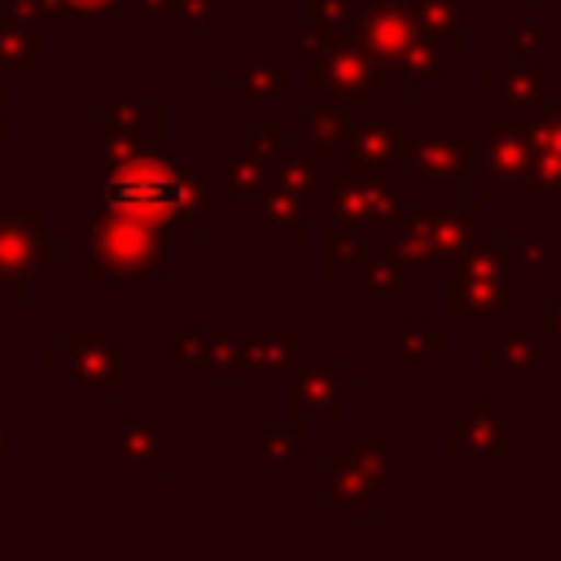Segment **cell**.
<instances>
[{
    "label": "cell",
    "instance_id": "11",
    "mask_svg": "<svg viewBox=\"0 0 561 561\" xmlns=\"http://www.w3.org/2000/svg\"><path fill=\"white\" fill-rule=\"evenodd\" d=\"M302 70V96L307 101H377L386 96V70L373 61V53L351 35L324 44Z\"/></svg>",
    "mask_w": 561,
    "mask_h": 561
},
{
    "label": "cell",
    "instance_id": "17",
    "mask_svg": "<svg viewBox=\"0 0 561 561\" xmlns=\"http://www.w3.org/2000/svg\"><path fill=\"white\" fill-rule=\"evenodd\" d=\"M526 430L495 403H482V399H469L460 408L456 421H447L443 430V460L447 465H460V460H495L508 443H522Z\"/></svg>",
    "mask_w": 561,
    "mask_h": 561
},
{
    "label": "cell",
    "instance_id": "31",
    "mask_svg": "<svg viewBox=\"0 0 561 561\" xmlns=\"http://www.w3.org/2000/svg\"><path fill=\"white\" fill-rule=\"evenodd\" d=\"M351 456L359 460V469L368 473V482L377 486V495L386 504H399L403 500L408 473H403V443L399 438H364V443L351 447Z\"/></svg>",
    "mask_w": 561,
    "mask_h": 561
},
{
    "label": "cell",
    "instance_id": "5",
    "mask_svg": "<svg viewBox=\"0 0 561 561\" xmlns=\"http://www.w3.org/2000/svg\"><path fill=\"white\" fill-rule=\"evenodd\" d=\"M482 123H451V118H421L399 123L394 171L416 184L425 197H451L473 180V149Z\"/></svg>",
    "mask_w": 561,
    "mask_h": 561
},
{
    "label": "cell",
    "instance_id": "45",
    "mask_svg": "<svg viewBox=\"0 0 561 561\" xmlns=\"http://www.w3.org/2000/svg\"><path fill=\"white\" fill-rule=\"evenodd\" d=\"M557 70H561V61H557Z\"/></svg>",
    "mask_w": 561,
    "mask_h": 561
},
{
    "label": "cell",
    "instance_id": "27",
    "mask_svg": "<svg viewBox=\"0 0 561 561\" xmlns=\"http://www.w3.org/2000/svg\"><path fill=\"white\" fill-rule=\"evenodd\" d=\"M241 456L263 465V473L272 482H298L307 473V465H302V421L285 416L280 425H267L259 438H250L241 447Z\"/></svg>",
    "mask_w": 561,
    "mask_h": 561
},
{
    "label": "cell",
    "instance_id": "4",
    "mask_svg": "<svg viewBox=\"0 0 561 561\" xmlns=\"http://www.w3.org/2000/svg\"><path fill=\"white\" fill-rule=\"evenodd\" d=\"M486 215L478 202H465L460 193L451 197H416L394 210V219L381 228V250L399 259L408 280H443L451 263L473 245L482 232Z\"/></svg>",
    "mask_w": 561,
    "mask_h": 561
},
{
    "label": "cell",
    "instance_id": "37",
    "mask_svg": "<svg viewBox=\"0 0 561 561\" xmlns=\"http://www.w3.org/2000/svg\"><path fill=\"white\" fill-rule=\"evenodd\" d=\"M118 0H48V18H114Z\"/></svg>",
    "mask_w": 561,
    "mask_h": 561
},
{
    "label": "cell",
    "instance_id": "18",
    "mask_svg": "<svg viewBox=\"0 0 561 561\" xmlns=\"http://www.w3.org/2000/svg\"><path fill=\"white\" fill-rule=\"evenodd\" d=\"M245 377H285L298 359L324 355V342L307 337L302 320H245Z\"/></svg>",
    "mask_w": 561,
    "mask_h": 561
},
{
    "label": "cell",
    "instance_id": "34",
    "mask_svg": "<svg viewBox=\"0 0 561 561\" xmlns=\"http://www.w3.org/2000/svg\"><path fill=\"white\" fill-rule=\"evenodd\" d=\"M355 285L368 294V298H399L408 289V272L399 267L394 254H386L381 245L373 250V259L364 263V272L355 276Z\"/></svg>",
    "mask_w": 561,
    "mask_h": 561
},
{
    "label": "cell",
    "instance_id": "9",
    "mask_svg": "<svg viewBox=\"0 0 561 561\" xmlns=\"http://www.w3.org/2000/svg\"><path fill=\"white\" fill-rule=\"evenodd\" d=\"M167 355L180 364L184 381H241L245 377V333L237 320H210V324H184L167 320L162 324Z\"/></svg>",
    "mask_w": 561,
    "mask_h": 561
},
{
    "label": "cell",
    "instance_id": "6",
    "mask_svg": "<svg viewBox=\"0 0 561 561\" xmlns=\"http://www.w3.org/2000/svg\"><path fill=\"white\" fill-rule=\"evenodd\" d=\"M167 259V237L140 224L127 210L114 206H88L83 224V280L105 285H131V280H158Z\"/></svg>",
    "mask_w": 561,
    "mask_h": 561
},
{
    "label": "cell",
    "instance_id": "1",
    "mask_svg": "<svg viewBox=\"0 0 561 561\" xmlns=\"http://www.w3.org/2000/svg\"><path fill=\"white\" fill-rule=\"evenodd\" d=\"M105 206L136 215L167 241H202L228 210L219 162H171L162 149H140L105 180Z\"/></svg>",
    "mask_w": 561,
    "mask_h": 561
},
{
    "label": "cell",
    "instance_id": "15",
    "mask_svg": "<svg viewBox=\"0 0 561 561\" xmlns=\"http://www.w3.org/2000/svg\"><path fill=\"white\" fill-rule=\"evenodd\" d=\"M101 447L105 456L131 478V482H158L167 473V430L158 421H149L140 399L123 403L118 421H105L101 430Z\"/></svg>",
    "mask_w": 561,
    "mask_h": 561
},
{
    "label": "cell",
    "instance_id": "28",
    "mask_svg": "<svg viewBox=\"0 0 561 561\" xmlns=\"http://www.w3.org/2000/svg\"><path fill=\"white\" fill-rule=\"evenodd\" d=\"M320 228H324V263H320L324 280L329 285H351L364 272V263L373 259V250L381 245V237H368V232L346 228L337 219H320Z\"/></svg>",
    "mask_w": 561,
    "mask_h": 561
},
{
    "label": "cell",
    "instance_id": "7",
    "mask_svg": "<svg viewBox=\"0 0 561 561\" xmlns=\"http://www.w3.org/2000/svg\"><path fill=\"white\" fill-rule=\"evenodd\" d=\"M324 193H329V171L316 158H307L302 149H294L276 162L272 188L245 210V219L259 224L267 241L289 245V241H302L311 224H320Z\"/></svg>",
    "mask_w": 561,
    "mask_h": 561
},
{
    "label": "cell",
    "instance_id": "33",
    "mask_svg": "<svg viewBox=\"0 0 561 561\" xmlns=\"http://www.w3.org/2000/svg\"><path fill=\"white\" fill-rule=\"evenodd\" d=\"M359 4L364 0H302V22L320 39H351L359 26Z\"/></svg>",
    "mask_w": 561,
    "mask_h": 561
},
{
    "label": "cell",
    "instance_id": "25",
    "mask_svg": "<svg viewBox=\"0 0 561 561\" xmlns=\"http://www.w3.org/2000/svg\"><path fill=\"white\" fill-rule=\"evenodd\" d=\"M399 123H403V101L377 96L373 110H368V114L359 118V127L351 131L342 162H355V167H394Z\"/></svg>",
    "mask_w": 561,
    "mask_h": 561
},
{
    "label": "cell",
    "instance_id": "39",
    "mask_svg": "<svg viewBox=\"0 0 561 561\" xmlns=\"http://www.w3.org/2000/svg\"><path fill=\"white\" fill-rule=\"evenodd\" d=\"M0 9H13V13H26V18H44L48 22V0H0Z\"/></svg>",
    "mask_w": 561,
    "mask_h": 561
},
{
    "label": "cell",
    "instance_id": "30",
    "mask_svg": "<svg viewBox=\"0 0 561 561\" xmlns=\"http://www.w3.org/2000/svg\"><path fill=\"white\" fill-rule=\"evenodd\" d=\"M140 149H153V145H145L140 136H131V131H123V127H110L105 118H92V123L83 127V180L101 184L118 162H127V158L140 153Z\"/></svg>",
    "mask_w": 561,
    "mask_h": 561
},
{
    "label": "cell",
    "instance_id": "24",
    "mask_svg": "<svg viewBox=\"0 0 561 561\" xmlns=\"http://www.w3.org/2000/svg\"><path fill=\"white\" fill-rule=\"evenodd\" d=\"M482 18H486V9L473 0H412L416 35H425L447 57V66H456L465 57V31L478 26Z\"/></svg>",
    "mask_w": 561,
    "mask_h": 561
},
{
    "label": "cell",
    "instance_id": "32",
    "mask_svg": "<svg viewBox=\"0 0 561 561\" xmlns=\"http://www.w3.org/2000/svg\"><path fill=\"white\" fill-rule=\"evenodd\" d=\"M443 75H447V57L425 35H412V44H408V53L399 57V70H394V79H403V105L421 101L425 88Z\"/></svg>",
    "mask_w": 561,
    "mask_h": 561
},
{
    "label": "cell",
    "instance_id": "14",
    "mask_svg": "<svg viewBox=\"0 0 561 561\" xmlns=\"http://www.w3.org/2000/svg\"><path fill=\"white\" fill-rule=\"evenodd\" d=\"M482 92L491 105H500L504 123H530L535 114H543L552 101H561V70L535 61H495L482 70Z\"/></svg>",
    "mask_w": 561,
    "mask_h": 561
},
{
    "label": "cell",
    "instance_id": "36",
    "mask_svg": "<svg viewBox=\"0 0 561 561\" xmlns=\"http://www.w3.org/2000/svg\"><path fill=\"white\" fill-rule=\"evenodd\" d=\"M539 48H543V31H539L535 22H517V26H508L500 57H504V61H535Z\"/></svg>",
    "mask_w": 561,
    "mask_h": 561
},
{
    "label": "cell",
    "instance_id": "12",
    "mask_svg": "<svg viewBox=\"0 0 561 561\" xmlns=\"http://www.w3.org/2000/svg\"><path fill=\"white\" fill-rule=\"evenodd\" d=\"M280 381H285V416L302 425L307 421L333 425L351 412V403H364V386L351 381V373L324 355L298 359Z\"/></svg>",
    "mask_w": 561,
    "mask_h": 561
},
{
    "label": "cell",
    "instance_id": "29",
    "mask_svg": "<svg viewBox=\"0 0 561 561\" xmlns=\"http://www.w3.org/2000/svg\"><path fill=\"white\" fill-rule=\"evenodd\" d=\"M504 250H508V267L522 285L561 280V241H552L539 219H530L517 241H504Z\"/></svg>",
    "mask_w": 561,
    "mask_h": 561
},
{
    "label": "cell",
    "instance_id": "26",
    "mask_svg": "<svg viewBox=\"0 0 561 561\" xmlns=\"http://www.w3.org/2000/svg\"><path fill=\"white\" fill-rule=\"evenodd\" d=\"M447 355V320H386L381 359L386 364H438Z\"/></svg>",
    "mask_w": 561,
    "mask_h": 561
},
{
    "label": "cell",
    "instance_id": "35",
    "mask_svg": "<svg viewBox=\"0 0 561 561\" xmlns=\"http://www.w3.org/2000/svg\"><path fill=\"white\" fill-rule=\"evenodd\" d=\"M324 44H329V39H320L302 18H294V22H285V35H280L276 48H280V57H285L289 66H307Z\"/></svg>",
    "mask_w": 561,
    "mask_h": 561
},
{
    "label": "cell",
    "instance_id": "21",
    "mask_svg": "<svg viewBox=\"0 0 561 561\" xmlns=\"http://www.w3.org/2000/svg\"><path fill=\"white\" fill-rule=\"evenodd\" d=\"M44 18H26L0 9V79L4 83H39L48 75V44Z\"/></svg>",
    "mask_w": 561,
    "mask_h": 561
},
{
    "label": "cell",
    "instance_id": "38",
    "mask_svg": "<svg viewBox=\"0 0 561 561\" xmlns=\"http://www.w3.org/2000/svg\"><path fill=\"white\" fill-rule=\"evenodd\" d=\"M210 4H215V22H245V26H254L267 13V0H210Z\"/></svg>",
    "mask_w": 561,
    "mask_h": 561
},
{
    "label": "cell",
    "instance_id": "20",
    "mask_svg": "<svg viewBox=\"0 0 561 561\" xmlns=\"http://www.w3.org/2000/svg\"><path fill=\"white\" fill-rule=\"evenodd\" d=\"M285 57L276 44H245L237 61L224 66V96L245 105H280L285 96Z\"/></svg>",
    "mask_w": 561,
    "mask_h": 561
},
{
    "label": "cell",
    "instance_id": "8",
    "mask_svg": "<svg viewBox=\"0 0 561 561\" xmlns=\"http://www.w3.org/2000/svg\"><path fill=\"white\" fill-rule=\"evenodd\" d=\"M329 193L324 215L346 228H359L368 237H381V228L394 219V210L408 197V180L394 167H355V162H329Z\"/></svg>",
    "mask_w": 561,
    "mask_h": 561
},
{
    "label": "cell",
    "instance_id": "13",
    "mask_svg": "<svg viewBox=\"0 0 561 561\" xmlns=\"http://www.w3.org/2000/svg\"><path fill=\"white\" fill-rule=\"evenodd\" d=\"M526 167H530V140L517 123H482L478 149H473V180L482 193L500 206H526Z\"/></svg>",
    "mask_w": 561,
    "mask_h": 561
},
{
    "label": "cell",
    "instance_id": "43",
    "mask_svg": "<svg viewBox=\"0 0 561 561\" xmlns=\"http://www.w3.org/2000/svg\"><path fill=\"white\" fill-rule=\"evenodd\" d=\"M508 4H539V0H508Z\"/></svg>",
    "mask_w": 561,
    "mask_h": 561
},
{
    "label": "cell",
    "instance_id": "23",
    "mask_svg": "<svg viewBox=\"0 0 561 561\" xmlns=\"http://www.w3.org/2000/svg\"><path fill=\"white\" fill-rule=\"evenodd\" d=\"M381 513H386V500L377 495V486L368 482V473L346 447V456H337L324 478V517L329 522H377Z\"/></svg>",
    "mask_w": 561,
    "mask_h": 561
},
{
    "label": "cell",
    "instance_id": "3",
    "mask_svg": "<svg viewBox=\"0 0 561 561\" xmlns=\"http://www.w3.org/2000/svg\"><path fill=\"white\" fill-rule=\"evenodd\" d=\"M522 289L526 285L508 267L504 224L486 219L473 245L443 276V311L451 324H460L469 342H482L491 329L522 316Z\"/></svg>",
    "mask_w": 561,
    "mask_h": 561
},
{
    "label": "cell",
    "instance_id": "2",
    "mask_svg": "<svg viewBox=\"0 0 561 561\" xmlns=\"http://www.w3.org/2000/svg\"><path fill=\"white\" fill-rule=\"evenodd\" d=\"M44 373L66 403H123L127 386L145 381V364L127 355L123 320H66L44 346Z\"/></svg>",
    "mask_w": 561,
    "mask_h": 561
},
{
    "label": "cell",
    "instance_id": "41",
    "mask_svg": "<svg viewBox=\"0 0 561 561\" xmlns=\"http://www.w3.org/2000/svg\"><path fill=\"white\" fill-rule=\"evenodd\" d=\"M0 486H4V412H0Z\"/></svg>",
    "mask_w": 561,
    "mask_h": 561
},
{
    "label": "cell",
    "instance_id": "10",
    "mask_svg": "<svg viewBox=\"0 0 561 561\" xmlns=\"http://www.w3.org/2000/svg\"><path fill=\"white\" fill-rule=\"evenodd\" d=\"M66 250L61 241L44 237V202L4 206L0 202V302H13L31 289V280L44 276L48 263H57Z\"/></svg>",
    "mask_w": 561,
    "mask_h": 561
},
{
    "label": "cell",
    "instance_id": "42",
    "mask_svg": "<svg viewBox=\"0 0 561 561\" xmlns=\"http://www.w3.org/2000/svg\"><path fill=\"white\" fill-rule=\"evenodd\" d=\"M0 140H4V79H0Z\"/></svg>",
    "mask_w": 561,
    "mask_h": 561
},
{
    "label": "cell",
    "instance_id": "16",
    "mask_svg": "<svg viewBox=\"0 0 561 561\" xmlns=\"http://www.w3.org/2000/svg\"><path fill=\"white\" fill-rule=\"evenodd\" d=\"M543 359H548V333L539 320H508L482 337V377L486 381H543Z\"/></svg>",
    "mask_w": 561,
    "mask_h": 561
},
{
    "label": "cell",
    "instance_id": "19",
    "mask_svg": "<svg viewBox=\"0 0 561 561\" xmlns=\"http://www.w3.org/2000/svg\"><path fill=\"white\" fill-rule=\"evenodd\" d=\"M373 110V101H307V114L298 118V136H302V153L316 158L320 167L342 162L351 131L359 127V118Z\"/></svg>",
    "mask_w": 561,
    "mask_h": 561
},
{
    "label": "cell",
    "instance_id": "40",
    "mask_svg": "<svg viewBox=\"0 0 561 561\" xmlns=\"http://www.w3.org/2000/svg\"><path fill=\"white\" fill-rule=\"evenodd\" d=\"M543 333H548V342H552V346H561V294H557V298H552V307H548Z\"/></svg>",
    "mask_w": 561,
    "mask_h": 561
},
{
    "label": "cell",
    "instance_id": "44",
    "mask_svg": "<svg viewBox=\"0 0 561 561\" xmlns=\"http://www.w3.org/2000/svg\"><path fill=\"white\" fill-rule=\"evenodd\" d=\"M267 4H280V0H267Z\"/></svg>",
    "mask_w": 561,
    "mask_h": 561
},
{
    "label": "cell",
    "instance_id": "22",
    "mask_svg": "<svg viewBox=\"0 0 561 561\" xmlns=\"http://www.w3.org/2000/svg\"><path fill=\"white\" fill-rule=\"evenodd\" d=\"M101 118L110 127H123L131 136H140L145 145L162 149V136H167V110L162 101H153L145 92V83L136 79H110L101 88Z\"/></svg>",
    "mask_w": 561,
    "mask_h": 561
}]
</instances>
